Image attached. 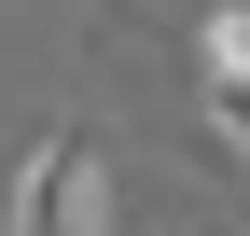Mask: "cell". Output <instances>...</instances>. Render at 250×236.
Segmentation results:
<instances>
[{"instance_id": "obj_3", "label": "cell", "mask_w": 250, "mask_h": 236, "mask_svg": "<svg viewBox=\"0 0 250 236\" xmlns=\"http://www.w3.org/2000/svg\"><path fill=\"white\" fill-rule=\"evenodd\" d=\"M195 111H208V139L250 167V83H195Z\"/></svg>"}, {"instance_id": "obj_2", "label": "cell", "mask_w": 250, "mask_h": 236, "mask_svg": "<svg viewBox=\"0 0 250 236\" xmlns=\"http://www.w3.org/2000/svg\"><path fill=\"white\" fill-rule=\"evenodd\" d=\"M195 83H250V0H208L195 14Z\"/></svg>"}, {"instance_id": "obj_1", "label": "cell", "mask_w": 250, "mask_h": 236, "mask_svg": "<svg viewBox=\"0 0 250 236\" xmlns=\"http://www.w3.org/2000/svg\"><path fill=\"white\" fill-rule=\"evenodd\" d=\"M0 236H111V139L98 125H42L0 181Z\"/></svg>"}]
</instances>
